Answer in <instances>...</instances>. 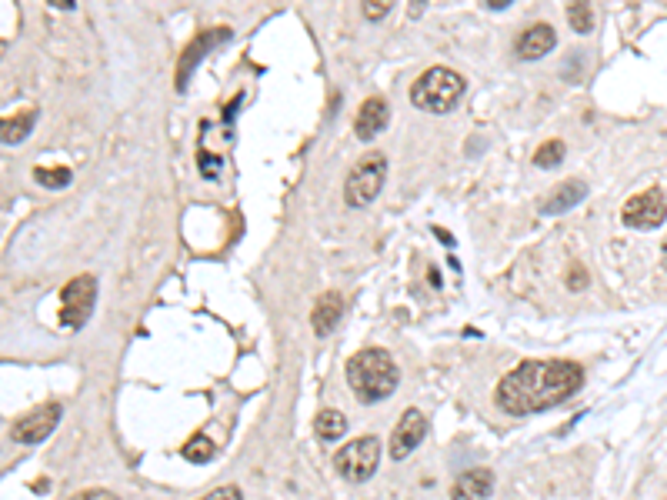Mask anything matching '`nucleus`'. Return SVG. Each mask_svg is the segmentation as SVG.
<instances>
[{
  "label": "nucleus",
  "instance_id": "1",
  "mask_svg": "<svg viewBox=\"0 0 667 500\" xmlns=\"http://www.w3.org/2000/svg\"><path fill=\"white\" fill-rule=\"evenodd\" d=\"M584 384V370L574 360H524L497 384V407L511 417L544 414L561 407Z\"/></svg>",
  "mask_w": 667,
  "mask_h": 500
},
{
  "label": "nucleus",
  "instance_id": "2",
  "mask_svg": "<svg viewBox=\"0 0 667 500\" xmlns=\"http://www.w3.org/2000/svg\"><path fill=\"white\" fill-rule=\"evenodd\" d=\"M347 384L361 397V404H377V400H387L397 390L401 370H397L394 357L387 350L367 347L347 360Z\"/></svg>",
  "mask_w": 667,
  "mask_h": 500
},
{
  "label": "nucleus",
  "instance_id": "3",
  "mask_svg": "<svg viewBox=\"0 0 667 500\" xmlns=\"http://www.w3.org/2000/svg\"><path fill=\"white\" fill-rule=\"evenodd\" d=\"M467 80L451 67H431L417 77V84L411 87V100L417 110L424 114H447V110L457 107V100L464 97Z\"/></svg>",
  "mask_w": 667,
  "mask_h": 500
},
{
  "label": "nucleus",
  "instance_id": "4",
  "mask_svg": "<svg viewBox=\"0 0 667 500\" xmlns=\"http://www.w3.org/2000/svg\"><path fill=\"white\" fill-rule=\"evenodd\" d=\"M384 180H387V157L371 150L367 157H361L354 164V170L347 174L344 180V200L347 207H367L374 204L377 194L384 190Z\"/></svg>",
  "mask_w": 667,
  "mask_h": 500
},
{
  "label": "nucleus",
  "instance_id": "5",
  "mask_svg": "<svg viewBox=\"0 0 667 500\" xmlns=\"http://www.w3.org/2000/svg\"><path fill=\"white\" fill-rule=\"evenodd\" d=\"M377 464H381V440L377 437H357L334 454L337 474H341L344 480H351V484H364V480H371Z\"/></svg>",
  "mask_w": 667,
  "mask_h": 500
},
{
  "label": "nucleus",
  "instance_id": "6",
  "mask_svg": "<svg viewBox=\"0 0 667 500\" xmlns=\"http://www.w3.org/2000/svg\"><path fill=\"white\" fill-rule=\"evenodd\" d=\"M94 300H97V280L94 274L74 277L71 284H64L61 290V324L71 330H81L87 324V317L94 314Z\"/></svg>",
  "mask_w": 667,
  "mask_h": 500
},
{
  "label": "nucleus",
  "instance_id": "7",
  "mask_svg": "<svg viewBox=\"0 0 667 500\" xmlns=\"http://www.w3.org/2000/svg\"><path fill=\"white\" fill-rule=\"evenodd\" d=\"M667 217V200L661 190H641V194H634L627 204L621 207V220L627 227L634 230H654L661 227Z\"/></svg>",
  "mask_w": 667,
  "mask_h": 500
},
{
  "label": "nucleus",
  "instance_id": "8",
  "mask_svg": "<svg viewBox=\"0 0 667 500\" xmlns=\"http://www.w3.org/2000/svg\"><path fill=\"white\" fill-rule=\"evenodd\" d=\"M61 414L64 407L61 404H44L31 410V414L17 417L11 424V437L17 440V444H41L44 437H51L57 424H61Z\"/></svg>",
  "mask_w": 667,
  "mask_h": 500
},
{
  "label": "nucleus",
  "instance_id": "9",
  "mask_svg": "<svg viewBox=\"0 0 667 500\" xmlns=\"http://www.w3.org/2000/svg\"><path fill=\"white\" fill-rule=\"evenodd\" d=\"M427 437V417L421 410L407 407L401 420H397L394 434H391V460H404L411 457L417 447H421V440Z\"/></svg>",
  "mask_w": 667,
  "mask_h": 500
},
{
  "label": "nucleus",
  "instance_id": "10",
  "mask_svg": "<svg viewBox=\"0 0 667 500\" xmlns=\"http://www.w3.org/2000/svg\"><path fill=\"white\" fill-rule=\"evenodd\" d=\"M224 40H231V30H227V27H211V30H204L201 37H194L191 47H187L184 57H181V70H177V87L184 90L187 80H191V70L201 64L207 50H214L217 44H224Z\"/></svg>",
  "mask_w": 667,
  "mask_h": 500
},
{
  "label": "nucleus",
  "instance_id": "11",
  "mask_svg": "<svg viewBox=\"0 0 667 500\" xmlns=\"http://www.w3.org/2000/svg\"><path fill=\"white\" fill-rule=\"evenodd\" d=\"M387 120H391V107H387V100L367 97L364 104H361V110H357L354 134L361 137V140H374V137L387 127Z\"/></svg>",
  "mask_w": 667,
  "mask_h": 500
},
{
  "label": "nucleus",
  "instance_id": "12",
  "mask_svg": "<svg viewBox=\"0 0 667 500\" xmlns=\"http://www.w3.org/2000/svg\"><path fill=\"white\" fill-rule=\"evenodd\" d=\"M494 494V474L487 467H474L454 480L451 500H487Z\"/></svg>",
  "mask_w": 667,
  "mask_h": 500
},
{
  "label": "nucleus",
  "instance_id": "13",
  "mask_svg": "<svg viewBox=\"0 0 667 500\" xmlns=\"http://www.w3.org/2000/svg\"><path fill=\"white\" fill-rule=\"evenodd\" d=\"M344 314V297L334 294V290H327V294L317 297V304L311 310V327L317 337H327L331 330L337 327V320Z\"/></svg>",
  "mask_w": 667,
  "mask_h": 500
},
{
  "label": "nucleus",
  "instance_id": "14",
  "mask_svg": "<svg viewBox=\"0 0 667 500\" xmlns=\"http://www.w3.org/2000/svg\"><path fill=\"white\" fill-rule=\"evenodd\" d=\"M587 197V184L584 180H564V184H557L551 190V197L541 204V214L544 217H554V214H564V210H571L574 204H581Z\"/></svg>",
  "mask_w": 667,
  "mask_h": 500
},
{
  "label": "nucleus",
  "instance_id": "15",
  "mask_svg": "<svg viewBox=\"0 0 667 500\" xmlns=\"http://www.w3.org/2000/svg\"><path fill=\"white\" fill-rule=\"evenodd\" d=\"M554 44H557L554 27L551 24H534V27L524 30L521 40H517V54H521L524 60H537V57H544L547 50H554Z\"/></svg>",
  "mask_w": 667,
  "mask_h": 500
},
{
  "label": "nucleus",
  "instance_id": "16",
  "mask_svg": "<svg viewBox=\"0 0 667 500\" xmlns=\"http://www.w3.org/2000/svg\"><path fill=\"white\" fill-rule=\"evenodd\" d=\"M314 434L321 437V440H337V437H344L347 434V417L341 414V410H334V407H327V410H321V414L314 417Z\"/></svg>",
  "mask_w": 667,
  "mask_h": 500
},
{
  "label": "nucleus",
  "instance_id": "17",
  "mask_svg": "<svg viewBox=\"0 0 667 500\" xmlns=\"http://www.w3.org/2000/svg\"><path fill=\"white\" fill-rule=\"evenodd\" d=\"M37 124V110L27 107L21 114L4 117V144H21L24 137H31V130Z\"/></svg>",
  "mask_w": 667,
  "mask_h": 500
},
{
  "label": "nucleus",
  "instance_id": "18",
  "mask_svg": "<svg viewBox=\"0 0 667 500\" xmlns=\"http://www.w3.org/2000/svg\"><path fill=\"white\" fill-rule=\"evenodd\" d=\"M564 154H567L564 140H547V144H541V147H537V154H534V164H537V167H544V170H551V167H561V164H564Z\"/></svg>",
  "mask_w": 667,
  "mask_h": 500
},
{
  "label": "nucleus",
  "instance_id": "19",
  "mask_svg": "<svg viewBox=\"0 0 667 500\" xmlns=\"http://www.w3.org/2000/svg\"><path fill=\"white\" fill-rule=\"evenodd\" d=\"M34 180L37 184H44L47 190H61V187L71 184V167H37Z\"/></svg>",
  "mask_w": 667,
  "mask_h": 500
},
{
  "label": "nucleus",
  "instance_id": "20",
  "mask_svg": "<svg viewBox=\"0 0 667 500\" xmlns=\"http://www.w3.org/2000/svg\"><path fill=\"white\" fill-rule=\"evenodd\" d=\"M214 450H217V447H214V440H211V437L197 434V437L187 440L181 454H184L187 460H194V464H204V460H211V457H214Z\"/></svg>",
  "mask_w": 667,
  "mask_h": 500
},
{
  "label": "nucleus",
  "instance_id": "21",
  "mask_svg": "<svg viewBox=\"0 0 667 500\" xmlns=\"http://www.w3.org/2000/svg\"><path fill=\"white\" fill-rule=\"evenodd\" d=\"M567 20H571V27L577 30V34H591V27H594V7H591V4H574L571 10H567Z\"/></svg>",
  "mask_w": 667,
  "mask_h": 500
},
{
  "label": "nucleus",
  "instance_id": "22",
  "mask_svg": "<svg viewBox=\"0 0 667 500\" xmlns=\"http://www.w3.org/2000/svg\"><path fill=\"white\" fill-rule=\"evenodd\" d=\"M201 500H244V494H241V487H234V484H224V487L211 490V494H204Z\"/></svg>",
  "mask_w": 667,
  "mask_h": 500
},
{
  "label": "nucleus",
  "instance_id": "23",
  "mask_svg": "<svg viewBox=\"0 0 667 500\" xmlns=\"http://www.w3.org/2000/svg\"><path fill=\"white\" fill-rule=\"evenodd\" d=\"M387 10H391V4H384V0H371V4H364V17L381 20V17H387Z\"/></svg>",
  "mask_w": 667,
  "mask_h": 500
},
{
  "label": "nucleus",
  "instance_id": "24",
  "mask_svg": "<svg viewBox=\"0 0 667 500\" xmlns=\"http://www.w3.org/2000/svg\"><path fill=\"white\" fill-rule=\"evenodd\" d=\"M71 500H117V494H111V490H104V487H94V490H81V494Z\"/></svg>",
  "mask_w": 667,
  "mask_h": 500
},
{
  "label": "nucleus",
  "instance_id": "25",
  "mask_svg": "<svg viewBox=\"0 0 667 500\" xmlns=\"http://www.w3.org/2000/svg\"><path fill=\"white\" fill-rule=\"evenodd\" d=\"M567 287H571V290H581V287H587V274H584V267H571V277H567Z\"/></svg>",
  "mask_w": 667,
  "mask_h": 500
},
{
  "label": "nucleus",
  "instance_id": "26",
  "mask_svg": "<svg viewBox=\"0 0 667 500\" xmlns=\"http://www.w3.org/2000/svg\"><path fill=\"white\" fill-rule=\"evenodd\" d=\"M197 160H204V177H211V180H214V177H217V164H221V160L211 157V154H201Z\"/></svg>",
  "mask_w": 667,
  "mask_h": 500
},
{
  "label": "nucleus",
  "instance_id": "27",
  "mask_svg": "<svg viewBox=\"0 0 667 500\" xmlns=\"http://www.w3.org/2000/svg\"><path fill=\"white\" fill-rule=\"evenodd\" d=\"M661 260H664V267H667V240H664V247H661Z\"/></svg>",
  "mask_w": 667,
  "mask_h": 500
}]
</instances>
